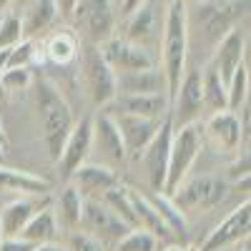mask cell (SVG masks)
Instances as JSON below:
<instances>
[{
	"label": "cell",
	"mask_w": 251,
	"mask_h": 251,
	"mask_svg": "<svg viewBox=\"0 0 251 251\" xmlns=\"http://www.w3.org/2000/svg\"><path fill=\"white\" fill-rule=\"evenodd\" d=\"M249 15V0H194L186 5V35L188 53L201 50L206 60L219 40Z\"/></svg>",
	"instance_id": "obj_1"
},
{
	"label": "cell",
	"mask_w": 251,
	"mask_h": 251,
	"mask_svg": "<svg viewBox=\"0 0 251 251\" xmlns=\"http://www.w3.org/2000/svg\"><path fill=\"white\" fill-rule=\"evenodd\" d=\"M158 66L166 75L169 100L176 96V88L188 66V35H186V3H169L166 23L158 48Z\"/></svg>",
	"instance_id": "obj_2"
},
{
	"label": "cell",
	"mask_w": 251,
	"mask_h": 251,
	"mask_svg": "<svg viewBox=\"0 0 251 251\" xmlns=\"http://www.w3.org/2000/svg\"><path fill=\"white\" fill-rule=\"evenodd\" d=\"M35 111H38V123H40V136L48 149L50 161L58 163L60 158V149L66 143L71 128H73V111L58 93L55 86H50L48 80H40L35 86Z\"/></svg>",
	"instance_id": "obj_3"
},
{
	"label": "cell",
	"mask_w": 251,
	"mask_h": 251,
	"mask_svg": "<svg viewBox=\"0 0 251 251\" xmlns=\"http://www.w3.org/2000/svg\"><path fill=\"white\" fill-rule=\"evenodd\" d=\"M201 151H203L201 121L174 128L171 151H169V169H166V181H163V194L166 196H171L188 178V174H191L194 163L199 161Z\"/></svg>",
	"instance_id": "obj_4"
},
{
	"label": "cell",
	"mask_w": 251,
	"mask_h": 251,
	"mask_svg": "<svg viewBox=\"0 0 251 251\" xmlns=\"http://www.w3.org/2000/svg\"><path fill=\"white\" fill-rule=\"evenodd\" d=\"M78 60H80V75H83V83H86L91 103L98 108L111 106V100L118 93L116 91V73L106 63L100 48L93 43H80Z\"/></svg>",
	"instance_id": "obj_5"
},
{
	"label": "cell",
	"mask_w": 251,
	"mask_h": 251,
	"mask_svg": "<svg viewBox=\"0 0 251 251\" xmlns=\"http://www.w3.org/2000/svg\"><path fill=\"white\" fill-rule=\"evenodd\" d=\"M166 0H143V3L126 15V33L123 38H128L131 43L151 50L158 55L161 48V35H163V23H166Z\"/></svg>",
	"instance_id": "obj_6"
},
{
	"label": "cell",
	"mask_w": 251,
	"mask_h": 251,
	"mask_svg": "<svg viewBox=\"0 0 251 251\" xmlns=\"http://www.w3.org/2000/svg\"><path fill=\"white\" fill-rule=\"evenodd\" d=\"M71 20L75 25V35L80 43H93L100 46L108 40L116 28V13H113V0H78Z\"/></svg>",
	"instance_id": "obj_7"
},
{
	"label": "cell",
	"mask_w": 251,
	"mask_h": 251,
	"mask_svg": "<svg viewBox=\"0 0 251 251\" xmlns=\"http://www.w3.org/2000/svg\"><path fill=\"white\" fill-rule=\"evenodd\" d=\"M203 146L214 149L221 156H236L241 149H249V136L241 128L236 111H216L201 123Z\"/></svg>",
	"instance_id": "obj_8"
},
{
	"label": "cell",
	"mask_w": 251,
	"mask_h": 251,
	"mask_svg": "<svg viewBox=\"0 0 251 251\" xmlns=\"http://www.w3.org/2000/svg\"><path fill=\"white\" fill-rule=\"evenodd\" d=\"M224 196H226V181L206 174L196 178H186L171 194V201L186 216V214H199V211H208V208L219 206Z\"/></svg>",
	"instance_id": "obj_9"
},
{
	"label": "cell",
	"mask_w": 251,
	"mask_h": 251,
	"mask_svg": "<svg viewBox=\"0 0 251 251\" xmlns=\"http://www.w3.org/2000/svg\"><path fill=\"white\" fill-rule=\"evenodd\" d=\"M80 228L88 231L91 236H96L100 244L111 246V249L116 246V241H121L126 234L131 231V226L126 224L103 199H86L83 201Z\"/></svg>",
	"instance_id": "obj_10"
},
{
	"label": "cell",
	"mask_w": 251,
	"mask_h": 251,
	"mask_svg": "<svg viewBox=\"0 0 251 251\" xmlns=\"http://www.w3.org/2000/svg\"><path fill=\"white\" fill-rule=\"evenodd\" d=\"M203 111V91H201V68L199 66H186V73L176 88V96L171 98V108L169 118L174 123V128L186 123H196L201 121Z\"/></svg>",
	"instance_id": "obj_11"
},
{
	"label": "cell",
	"mask_w": 251,
	"mask_h": 251,
	"mask_svg": "<svg viewBox=\"0 0 251 251\" xmlns=\"http://www.w3.org/2000/svg\"><path fill=\"white\" fill-rule=\"evenodd\" d=\"M171 138H174V123L166 116L158 126L156 136L151 143L143 149L138 156L143 161V174L149 181V188L153 194H163V181H166V169H169V151H171Z\"/></svg>",
	"instance_id": "obj_12"
},
{
	"label": "cell",
	"mask_w": 251,
	"mask_h": 251,
	"mask_svg": "<svg viewBox=\"0 0 251 251\" xmlns=\"http://www.w3.org/2000/svg\"><path fill=\"white\" fill-rule=\"evenodd\" d=\"M106 63L113 68V73H126V71H141V68H151L158 66V55H153L151 50H146L136 43H131L123 35H111L108 40H103L98 46Z\"/></svg>",
	"instance_id": "obj_13"
},
{
	"label": "cell",
	"mask_w": 251,
	"mask_h": 251,
	"mask_svg": "<svg viewBox=\"0 0 251 251\" xmlns=\"http://www.w3.org/2000/svg\"><path fill=\"white\" fill-rule=\"evenodd\" d=\"M249 231H251V203H249V199H244V203H239L234 211L206 236L201 251H224V249L234 246L239 241H246Z\"/></svg>",
	"instance_id": "obj_14"
},
{
	"label": "cell",
	"mask_w": 251,
	"mask_h": 251,
	"mask_svg": "<svg viewBox=\"0 0 251 251\" xmlns=\"http://www.w3.org/2000/svg\"><path fill=\"white\" fill-rule=\"evenodd\" d=\"M91 149H93V116H83L80 121L73 123V128L60 149L58 166L63 176L71 178L78 166L91 158Z\"/></svg>",
	"instance_id": "obj_15"
},
{
	"label": "cell",
	"mask_w": 251,
	"mask_h": 251,
	"mask_svg": "<svg viewBox=\"0 0 251 251\" xmlns=\"http://www.w3.org/2000/svg\"><path fill=\"white\" fill-rule=\"evenodd\" d=\"M91 151H98L100 163H106V166H118L123 161H128L121 133H118V126L108 108H100L93 116V149Z\"/></svg>",
	"instance_id": "obj_16"
},
{
	"label": "cell",
	"mask_w": 251,
	"mask_h": 251,
	"mask_svg": "<svg viewBox=\"0 0 251 251\" xmlns=\"http://www.w3.org/2000/svg\"><path fill=\"white\" fill-rule=\"evenodd\" d=\"M116 126H118V133H121V141H123V149H126V156L128 158H138L143 153V149L151 143V138L156 136L161 121H153V118H143V116H131V113H116L111 111Z\"/></svg>",
	"instance_id": "obj_17"
},
{
	"label": "cell",
	"mask_w": 251,
	"mask_h": 251,
	"mask_svg": "<svg viewBox=\"0 0 251 251\" xmlns=\"http://www.w3.org/2000/svg\"><path fill=\"white\" fill-rule=\"evenodd\" d=\"M246 48H249V38H246V30L241 25L231 28L219 43L216 48L211 50V55H208V63L219 71L221 80L228 83V78H231V73L236 71V66L241 60H246Z\"/></svg>",
	"instance_id": "obj_18"
},
{
	"label": "cell",
	"mask_w": 251,
	"mask_h": 251,
	"mask_svg": "<svg viewBox=\"0 0 251 251\" xmlns=\"http://www.w3.org/2000/svg\"><path fill=\"white\" fill-rule=\"evenodd\" d=\"M106 108L116 111V113H131V116L163 121L169 116L171 100L166 93H118L111 100V106H106Z\"/></svg>",
	"instance_id": "obj_19"
},
{
	"label": "cell",
	"mask_w": 251,
	"mask_h": 251,
	"mask_svg": "<svg viewBox=\"0 0 251 251\" xmlns=\"http://www.w3.org/2000/svg\"><path fill=\"white\" fill-rule=\"evenodd\" d=\"M78 191L86 196V199H100L103 194L108 191V188H113L118 183V174L113 166H106V163H80L78 169L73 171V176L68 178Z\"/></svg>",
	"instance_id": "obj_20"
},
{
	"label": "cell",
	"mask_w": 251,
	"mask_h": 251,
	"mask_svg": "<svg viewBox=\"0 0 251 251\" xmlns=\"http://www.w3.org/2000/svg\"><path fill=\"white\" fill-rule=\"evenodd\" d=\"M83 201H86V196H83L71 181L63 186L55 196H50L53 216H55V221H58V226L63 228V231H75V228H80Z\"/></svg>",
	"instance_id": "obj_21"
},
{
	"label": "cell",
	"mask_w": 251,
	"mask_h": 251,
	"mask_svg": "<svg viewBox=\"0 0 251 251\" xmlns=\"http://www.w3.org/2000/svg\"><path fill=\"white\" fill-rule=\"evenodd\" d=\"M116 91L118 93H166V96H169V88H166V75H163L161 66L116 73Z\"/></svg>",
	"instance_id": "obj_22"
},
{
	"label": "cell",
	"mask_w": 251,
	"mask_h": 251,
	"mask_svg": "<svg viewBox=\"0 0 251 251\" xmlns=\"http://www.w3.org/2000/svg\"><path fill=\"white\" fill-rule=\"evenodd\" d=\"M0 191H10L18 196H50V183L35 174L10 169L0 163Z\"/></svg>",
	"instance_id": "obj_23"
},
{
	"label": "cell",
	"mask_w": 251,
	"mask_h": 251,
	"mask_svg": "<svg viewBox=\"0 0 251 251\" xmlns=\"http://www.w3.org/2000/svg\"><path fill=\"white\" fill-rule=\"evenodd\" d=\"M46 203H50V196H43L40 203H38V196H20V199L10 201L3 211H0V228H3V236H20V231H23V226L28 224V219Z\"/></svg>",
	"instance_id": "obj_24"
},
{
	"label": "cell",
	"mask_w": 251,
	"mask_h": 251,
	"mask_svg": "<svg viewBox=\"0 0 251 251\" xmlns=\"http://www.w3.org/2000/svg\"><path fill=\"white\" fill-rule=\"evenodd\" d=\"M80 53V38L71 28H60L43 43V55L53 63V66H71L78 60Z\"/></svg>",
	"instance_id": "obj_25"
},
{
	"label": "cell",
	"mask_w": 251,
	"mask_h": 251,
	"mask_svg": "<svg viewBox=\"0 0 251 251\" xmlns=\"http://www.w3.org/2000/svg\"><path fill=\"white\" fill-rule=\"evenodd\" d=\"M58 8L53 0H33L28 5V10L20 15V23H23V38L35 40L38 35H43L48 28H53V23L58 20Z\"/></svg>",
	"instance_id": "obj_26"
},
{
	"label": "cell",
	"mask_w": 251,
	"mask_h": 251,
	"mask_svg": "<svg viewBox=\"0 0 251 251\" xmlns=\"http://www.w3.org/2000/svg\"><path fill=\"white\" fill-rule=\"evenodd\" d=\"M58 234H60V226L53 216L50 203H46L28 219V224L23 226V231H20V239H25L30 244H46V241H55Z\"/></svg>",
	"instance_id": "obj_27"
},
{
	"label": "cell",
	"mask_w": 251,
	"mask_h": 251,
	"mask_svg": "<svg viewBox=\"0 0 251 251\" xmlns=\"http://www.w3.org/2000/svg\"><path fill=\"white\" fill-rule=\"evenodd\" d=\"M201 91H203V111L208 113L226 111V83L208 60L201 66Z\"/></svg>",
	"instance_id": "obj_28"
},
{
	"label": "cell",
	"mask_w": 251,
	"mask_h": 251,
	"mask_svg": "<svg viewBox=\"0 0 251 251\" xmlns=\"http://www.w3.org/2000/svg\"><path fill=\"white\" fill-rule=\"evenodd\" d=\"M153 208H156V214L161 216V221L166 224V228L171 231L174 239H183L186 236V216L176 208V203L171 201V196H166V194H151L149 196Z\"/></svg>",
	"instance_id": "obj_29"
},
{
	"label": "cell",
	"mask_w": 251,
	"mask_h": 251,
	"mask_svg": "<svg viewBox=\"0 0 251 251\" xmlns=\"http://www.w3.org/2000/svg\"><path fill=\"white\" fill-rule=\"evenodd\" d=\"M249 100V60H241L226 83V111H239Z\"/></svg>",
	"instance_id": "obj_30"
},
{
	"label": "cell",
	"mask_w": 251,
	"mask_h": 251,
	"mask_svg": "<svg viewBox=\"0 0 251 251\" xmlns=\"http://www.w3.org/2000/svg\"><path fill=\"white\" fill-rule=\"evenodd\" d=\"M158 239L143 228H131L121 241H116L113 251H156L158 249Z\"/></svg>",
	"instance_id": "obj_31"
},
{
	"label": "cell",
	"mask_w": 251,
	"mask_h": 251,
	"mask_svg": "<svg viewBox=\"0 0 251 251\" xmlns=\"http://www.w3.org/2000/svg\"><path fill=\"white\" fill-rule=\"evenodd\" d=\"M23 40V23L18 13L0 15V50H8Z\"/></svg>",
	"instance_id": "obj_32"
},
{
	"label": "cell",
	"mask_w": 251,
	"mask_h": 251,
	"mask_svg": "<svg viewBox=\"0 0 251 251\" xmlns=\"http://www.w3.org/2000/svg\"><path fill=\"white\" fill-rule=\"evenodd\" d=\"M33 83V73H30V66H20V68H5L0 73V86H3L8 93L13 91H23Z\"/></svg>",
	"instance_id": "obj_33"
},
{
	"label": "cell",
	"mask_w": 251,
	"mask_h": 251,
	"mask_svg": "<svg viewBox=\"0 0 251 251\" xmlns=\"http://www.w3.org/2000/svg\"><path fill=\"white\" fill-rule=\"evenodd\" d=\"M35 60V40L23 38L18 46L8 48V63L5 68H20V66H30Z\"/></svg>",
	"instance_id": "obj_34"
},
{
	"label": "cell",
	"mask_w": 251,
	"mask_h": 251,
	"mask_svg": "<svg viewBox=\"0 0 251 251\" xmlns=\"http://www.w3.org/2000/svg\"><path fill=\"white\" fill-rule=\"evenodd\" d=\"M68 251H108L106 244H100L96 236H91L88 231L83 228H75V231H68Z\"/></svg>",
	"instance_id": "obj_35"
},
{
	"label": "cell",
	"mask_w": 251,
	"mask_h": 251,
	"mask_svg": "<svg viewBox=\"0 0 251 251\" xmlns=\"http://www.w3.org/2000/svg\"><path fill=\"white\" fill-rule=\"evenodd\" d=\"M35 244L20 239V236H3V241H0V251H33Z\"/></svg>",
	"instance_id": "obj_36"
},
{
	"label": "cell",
	"mask_w": 251,
	"mask_h": 251,
	"mask_svg": "<svg viewBox=\"0 0 251 251\" xmlns=\"http://www.w3.org/2000/svg\"><path fill=\"white\" fill-rule=\"evenodd\" d=\"M249 176V149H241L236 153V163L231 166V178H241Z\"/></svg>",
	"instance_id": "obj_37"
},
{
	"label": "cell",
	"mask_w": 251,
	"mask_h": 251,
	"mask_svg": "<svg viewBox=\"0 0 251 251\" xmlns=\"http://www.w3.org/2000/svg\"><path fill=\"white\" fill-rule=\"evenodd\" d=\"M53 3H55V8H58V13H60V15L71 18V13H73V8H75L78 0H53Z\"/></svg>",
	"instance_id": "obj_38"
},
{
	"label": "cell",
	"mask_w": 251,
	"mask_h": 251,
	"mask_svg": "<svg viewBox=\"0 0 251 251\" xmlns=\"http://www.w3.org/2000/svg\"><path fill=\"white\" fill-rule=\"evenodd\" d=\"M33 251H68V246L58 241H46V244H35Z\"/></svg>",
	"instance_id": "obj_39"
},
{
	"label": "cell",
	"mask_w": 251,
	"mask_h": 251,
	"mask_svg": "<svg viewBox=\"0 0 251 251\" xmlns=\"http://www.w3.org/2000/svg\"><path fill=\"white\" fill-rule=\"evenodd\" d=\"M141 3H143V0H121V15H128V13H133Z\"/></svg>",
	"instance_id": "obj_40"
},
{
	"label": "cell",
	"mask_w": 251,
	"mask_h": 251,
	"mask_svg": "<svg viewBox=\"0 0 251 251\" xmlns=\"http://www.w3.org/2000/svg\"><path fill=\"white\" fill-rule=\"evenodd\" d=\"M5 63H8V50H0V73L5 71Z\"/></svg>",
	"instance_id": "obj_41"
},
{
	"label": "cell",
	"mask_w": 251,
	"mask_h": 251,
	"mask_svg": "<svg viewBox=\"0 0 251 251\" xmlns=\"http://www.w3.org/2000/svg\"><path fill=\"white\" fill-rule=\"evenodd\" d=\"M183 249H186V246H181V244H169L163 251H183Z\"/></svg>",
	"instance_id": "obj_42"
},
{
	"label": "cell",
	"mask_w": 251,
	"mask_h": 251,
	"mask_svg": "<svg viewBox=\"0 0 251 251\" xmlns=\"http://www.w3.org/2000/svg\"><path fill=\"white\" fill-rule=\"evenodd\" d=\"M10 3H13V0H0V13L8 10V8H10Z\"/></svg>",
	"instance_id": "obj_43"
},
{
	"label": "cell",
	"mask_w": 251,
	"mask_h": 251,
	"mask_svg": "<svg viewBox=\"0 0 251 251\" xmlns=\"http://www.w3.org/2000/svg\"><path fill=\"white\" fill-rule=\"evenodd\" d=\"M0 146H5V133H3V123H0Z\"/></svg>",
	"instance_id": "obj_44"
},
{
	"label": "cell",
	"mask_w": 251,
	"mask_h": 251,
	"mask_svg": "<svg viewBox=\"0 0 251 251\" xmlns=\"http://www.w3.org/2000/svg\"><path fill=\"white\" fill-rule=\"evenodd\" d=\"M166 3H186L188 5V3H194V0H166Z\"/></svg>",
	"instance_id": "obj_45"
},
{
	"label": "cell",
	"mask_w": 251,
	"mask_h": 251,
	"mask_svg": "<svg viewBox=\"0 0 251 251\" xmlns=\"http://www.w3.org/2000/svg\"><path fill=\"white\" fill-rule=\"evenodd\" d=\"M3 158H5V146H0V163H3Z\"/></svg>",
	"instance_id": "obj_46"
},
{
	"label": "cell",
	"mask_w": 251,
	"mask_h": 251,
	"mask_svg": "<svg viewBox=\"0 0 251 251\" xmlns=\"http://www.w3.org/2000/svg\"><path fill=\"white\" fill-rule=\"evenodd\" d=\"M183 251H201V249H196V246H186Z\"/></svg>",
	"instance_id": "obj_47"
},
{
	"label": "cell",
	"mask_w": 251,
	"mask_h": 251,
	"mask_svg": "<svg viewBox=\"0 0 251 251\" xmlns=\"http://www.w3.org/2000/svg\"><path fill=\"white\" fill-rule=\"evenodd\" d=\"M0 241H3V228H0Z\"/></svg>",
	"instance_id": "obj_48"
},
{
	"label": "cell",
	"mask_w": 251,
	"mask_h": 251,
	"mask_svg": "<svg viewBox=\"0 0 251 251\" xmlns=\"http://www.w3.org/2000/svg\"><path fill=\"white\" fill-rule=\"evenodd\" d=\"M113 3H121V0H113Z\"/></svg>",
	"instance_id": "obj_49"
},
{
	"label": "cell",
	"mask_w": 251,
	"mask_h": 251,
	"mask_svg": "<svg viewBox=\"0 0 251 251\" xmlns=\"http://www.w3.org/2000/svg\"><path fill=\"white\" fill-rule=\"evenodd\" d=\"M244 251H246V249H244Z\"/></svg>",
	"instance_id": "obj_50"
}]
</instances>
